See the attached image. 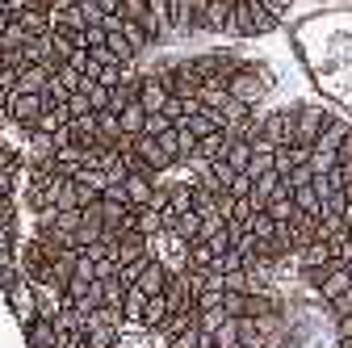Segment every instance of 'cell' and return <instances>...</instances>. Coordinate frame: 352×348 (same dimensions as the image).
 I'll list each match as a JSON object with an SVG mask.
<instances>
[{"label": "cell", "mask_w": 352, "mask_h": 348, "mask_svg": "<svg viewBox=\"0 0 352 348\" xmlns=\"http://www.w3.org/2000/svg\"><path fill=\"white\" fill-rule=\"evenodd\" d=\"M277 25H281L277 9H269L264 0H235V9H231V34L256 38V34H273Z\"/></svg>", "instance_id": "6da1fadb"}, {"label": "cell", "mask_w": 352, "mask_h": 348, "mask_svg": "<svg viewBox=\"0 0 352 348\" xmlns=\"http://www.w3.org/2000/svg\"><path fill=\"white\" fill-rule=\"evenodd\" d=\"M227 89H231V97H235V101H243V105H252V109H256V105L264 101V93L273 89V76L264 72L260 63H243V59H239V67H235V72H231V80H227Z\"/></svg>", "instance_id": "7a4b0ae2"}, {"label": "cell", "mask_w": 352, "mask_h": 348, "mask_svg": "<svg viewBox=\"0 0 352 348\" xmlns=\"http://www.w3.org/2000/svg\"><path fill=\"white\" fill-rule=\"evenodd\" d=\"M185 67H189V76L193 80H201V84H210V80H231V72L239 67V59L235 55H227V51H206V55H193V59H185Z\"/></svg>", "instance_id": "3957f363"}, {"label": "cell", "mask_w": 352, "mask_h": 348, "mask_svg": "<svg viewBox=\"0 0 352 348\" xmlns=\"http://www.w3.org/2000/svg\"><path fill=\"white\" fill-rule=\"evenodd\" d=\"M294 113H298V143H306V147H315L336 122V113L327 105H298Z\"/></svg>", "instance_id": "277c9868"}, {"label": "cell", "mask_w": 352, "mask_h": 348, "mask_svg": "<svg viewBox=\"0 0 352 348\" xmlns=\"http://www.w3.org/2000/svg\"><path fill=\"white\" fill-rule=\"evenodd\" d=\"M42 109H47V93H13L5 101V113H9V126L17 130H34Z\"/></svg>", "instance_id": "5b68a950"}, {"label": "cell", "mask_w": 352, "mask_h": 348, "mask_svg": "<svg viewBox=\"0 0 352 348\" xmlns=\"http://www.w3.org/2000/svg\"><path fill=\"white\" fill-rule=\"evenodd\" d=\"M260 139L273 143V147H285L298 139V113L294 109H273V113H260Z\"/></svg>", "instance_id": "8992f818"}, {"label": "cell", "mask_w": 352, "mask_h": 348, "mask_svg": "<svg viewBox=\"0 0 352 348\" xmlns=\"http://www.w3.org/2000/svg\"><path fill=\"white\" fill-rule=\"evenodd\" d=\"M9 311L17 315V323H21V331L38 319V294H34V281L30 277H21L13 290H9Z\"/></svg>", "instance_id": "52a82bcc"}, {"label": "cell", "mask_w": 352, "mask_h": 348, "mask_svg": "<svg viewBox=\"0 0 352 348\" xmlns=\"http://www.w3.org/2000/svg\"><path fill=\"white\" fill-rule=\"evenodd\" d=\"M348 290H352V269H348V265H327V269L315 277V294H319L323 307H327L331 298L348 294Z\"/></svg>", "instance_id": "ba28073f"}, {"label": "cell", "mask_w": 352, "mask_h": 348, "mask_svg": "<svg viewBox=\"0 0 352 348\" xmlns=\"http://www.w3.org/2000/svg\"><path fill=\"white\" fill-rule=\"evenodd\" d=\"M172 101V89L160 80V72L151 67V72H143V89H139V105L147 109V113H164V105Z\"/></svg>", "instance_id": "9c48e42d"}, {"label": "cell", "mask_w": 352, "mask_h": 348, "mask_svg": "<svg viewBox=\"0 0 352 348\" xmlns=\"http://www.w3.org/2000/svg\"><path fill=\"white\" fill-rule=\"evenodd\" d=\"M113 256L122 260V265H130V260L155 256V243H151V235H143V231H126V235H118V243H113Z\"/></svg>", "instance_id": "30bf717a"}, {"label": "cell", "mask_w": 352, "mask_h": 348, "mask_svg": "<svg viewBox=\"0 0 352 348\" xmlns=\"http://www.w3.org/2000/svg\"><path fill=\"white\" fill-rule=\"evenodd\" d=\"M17 25L30 34V38H47L55 30V9L38 5V9H17Z\"/></svg>", "instance_id": "8fae6325"}, {"label": "cell", "mask_w": 352, "mask_h": 348, "mask_svg": "<svg viewBox=\"0 0 352 348\" xmlns=\"http://www.w3.org/2000/svg\"><path fill=\"white\" fill-rule=\"evenodd\" d=\"M25 344H30V348H63L59 323H55V319H47V315H38V319L25 327Z\"/></svg>", "instance_id": "7c38bea8"}, {"label": "cell", "mask_w": 352, "mask_h": 348, "mask_svg": "<svg viewBox=\"0 0 352 348\" xmlns=\"http://www.w3.org/2000/svg\"><path fill=\"white\" fill-rule=\"evenodd\" d=\"M122 197L130 206H151L155 202V177H143V172H130L122 181Z\"/></svg>", "instance_id": "4fadbf2b"}, {"label": "cell", "mask_w": 352, "mask_h": 348, "mask_svg": "<svg viewBox=\"0 0 352 348\" xmlns=\"http://www.w3.org/2000/svg\"><path fill=\"white\" fill-rule=\"evenodd\" d=\"M311 155H315V147H306V143H285V147H277V172L281 177H289L294 168H306L311 164Z\"/></svg>", "instance_id": "5bb4252c"}, {"label": "cell", "mask_w": 352, "mask_h": 348, "mask_svg": "<svg viewBox=\"0 0 352 348\" xmlns=\"http://www.w3.org/2000/svg\"><path fill=\"white\" fill-rule=\"evenodd\" d=\"M168 281H172V269L164 265L160 256H151V265H147V273L139 277V290H143L147 298H155V294H164V290H168Z\"/></svg>", "instance_id": "9a60e30c"}, {"label": "cell", "mask_w": 352, "mask_h": 348, "mask_svg": "<svg viewBox=\"0 0 352 348\" xmlns=\"http://www.w3.org/2000/svg\"><path fill=\"white\" fill-rule=\"evenodd\" d=\"M47 84H51V67L30 63L25 72H17V80H13V93H47Z\"/></svg>", "instance_id": "2e32d148"}, {"label": "cell", "mask_w": 352, "mask_h": 348, "mask_svg": "<svg viewBox=\"0 0 352 348\" xmlns=\"http://www.w3.org/2000/svg\"><path fill=\"white\" fill-rule=\"evenodd\" d=\"M72 122V109H67V101H47V109H42V118H38V135H55V130H63Z\"/></svg>", "instance_id": "e0dca14e"}, {"label": "cell", "mask_w": 352, "mask_h": 348, "mask_svg": "<svg viewBox=\"0 0 352 348\" xmlns=\"http://www.w3.org/2000/svg\"><path fill=\"white\" fill-rule=\"evenodd\" d=\"M176 307L168 302V294H155V298H147V315H143V323L139 327H147V331H160L164 323H168V315H172Z\"/></svg>", "instance_id": "ac0fdd59"}, {"label": "cell", "mask_w": 352, "mask_h": 348, "mask_svg": "<svg viewBox=\"0 0 352 348\" xmlns=\"http://www.w3.org/2000/svg\"><path fill=\"white\" fill-rule=\"evenodd\" d=\"M47 168H55L59 177H76V172L84 168V147H59Z\"/></svg>", "instance_id": "d6986e66"}, {"label": "cell", "mask_w": 352, "mask_h": 348, "mask_svg": "<svg viewBox=\"0 0 352 348\" xmlns=\"http://www.w3.org/2000/svg\"><path fill=\"white\" fill-rule=\"evenodd\" d=\"M118 118H122V135H126V139H143V135H147V109H143L139 101L126 105Z\"/></svg>", "instance_id": "ffe728a7"}, {"label": "cell", "mask_w": 352, "mask_h": 348, "mask_svg": "<svg viewBox=\"0 0 352 348\" xmlns=\"http://www.w3.org/2000/svg\"><path fill=\"white\" fill-rule=\"evenodd\" d=\"M189 269H197V273H218V252H214L206 239H193V243H189Z\"/></svg>", "instance_id": "44dd1931"}, {"label": "cell", "mask_w": 352, "mask_h": 348, "mask_svg": "<svg viewBox=\"0 0 352 348\" xmlns=\"http://www.w3.org/2000/svg\"><path fill=\"white\" fill-rule=\"evenodd\" d=\"M264 210H269L277 223H294L298 214H302V210H298V202H294V193H289V185H281V193H277L269 206H264Z\"/></svg>", "instance_id": "7402d4cb"}, {"label": "cell", "mask_w": 352, "mask_h": 348, "mask_svg": "<svg viewBox=\"0 0 352 348\" xmlns=\"http://www.w3.org/2000/svg\"><path fill=\"white\" fill-rule=\"evenodd\" d=\"M97 130H101V143H105V147H122V143H126V135H122V118H118L113 109L97 113Z\"/></svg>", "instance_id": "603a6c76"}, {"label": "cell", "mask_w": 352, "mask_h": 348, "mask_svg": "<svg viewBox=\"0 0 352 348\" xmlns=\"http://www.w3.org/2000/svg\"><path fill=\"white\" fill-rule=\"evenodd\" d=\"M227 147H231V135L227 130H214L197 143V160H227Z\"/></svg>", "instance_id": "cb8c5ba5"}, {"label": "cell", "mask_w": 352, "mask_h": 348, "mask_svg": "<svg viewBox=\"0 0 352 348\" xmlns=\"http://www.w3.org/2000/svg\"><path fill=\"white\" fill-rule=\"evenodd\" d=\"M51 38L59 42V47H67V51H80V47H88V42H84V25L59 21V17H55V30H51Z\"/></svg>", "instance_id": "d4e9b609"}, {"label": "cell", "mask_w": 352, "mask_h": 348, "mask_svg": "<svg viewBox=\"0 0 352 348\" xmlns=\"http://www.w3.org/2000/svg\"><path fill=\"white\" fill-rule=\"evenodd\" d=\"M248 227H252V235H256V243H273V239H277V227H281V223L273 219V214H269V210H256Z\"/></svg>", "instance_id": "484cf974"}, {"label": "cell", "mask_w": 352, "mask_h": 348, "mask_svg": "<svg viewBox=\"0 0 352 348\" xmlns=\"http://www.w3.org/2000/svg\"><path fill=\"white\" fill-rule=\"evenodd\" d=\"M122 315H126V323H143V315H147V294H143L139 285H130V290H126Z\"/></svg>", "instance_id": "4316f807"}, {"label": "cell", "mask_w": 352, "mask_h": 348, "mask_svg": "<svg viewBox=\"0 0 352 348\" xmlns=\"http://www.w3.org/2000/svg\"><path fill=\"white\" fill-rule=\"evenodd\" d=\"M289 193H294V202H298L302 214H311V219H319V214H323V197H319L315 181H311V185H302V189H289Z\"/></svg>", "instance_id": "83f0119b"}, {"label": "cell", "mask_w": 352, "mask_h": 348, "mask_svg": "<svg viewBox=\"0 0 352 348\" xmlns=\"http://www.w3.org/2000/svg\"><path fill=\"white\" fill-rule=\"evenodd\" d=\"M340 235H348V219H336V214H323V219H315V239L331 243V239H340Z\"/></svg>", "instance_id": "f1b7e54d"}, {"label": "cell", "mask_w": 352, "mask_h": 348, "mask_svg": "<svg viewBox=\"0 0 352 348\" xmlns=\"http://www.w3.org/2000/svg\"><path fill=\"white\" fill-rule=\"evenodd\" d=\"M252 151H256V143H252V139H231V147H227V164H231L235 172H248Z\"/></svg>", "instance_id": "f546056e"}, {"label": "cell", "mask_w": 352, "mask_h": 348, "mask_svg": "<svg viewBox=\"0 0 352 348\" xmlns=\"http://www.w3.org/2000/svg\"><path fill=\"white\" fill-rule=\"evenodd\" d=\"M311 168H315V177H331V172L340 168V151H323V147H315Z\"/></svg>", "instance_id": "4dcf8cb0"}, {"label": "cell", "mask_w": 352, "mask_h": 348, "mask_svg": "<svg viewBox=\"0 0 352 348\" xmlns=\"http://www.w3.org/2000/svg\"><path fill=\"white\" fill-rule=\"evenodd\" d=\"M55 227L76 239V231L84 227V210H55Z\"/></svg>", "instance_id": "1f68e13d"}, {"label": "cell", "mask_w": 352, "mask_h": 348, "mask_svg": "<svg viewBox=\"0 0 352 348\" xmlns=\"http://www.w3.org/2000/svg\"><path fill=\"white\" fill-rule=\"evenodd\" d=\"M248 265H252V256L239 252V248H231V252L218 256V273H239V269H248Z\"/></svg>", "instance_id": "d6a6232c"}, {"label": "cell", "mask_w": 352, "mask_h": 348, "mask_svg": "<svg viewBox=\"0 0 352 348\" xmlns=\"http://www.w3.org/2000/svg\"><path fill=\"white\" fill-rule=\"evenodd\" d=\"M323 214H336V219H344L348 214V189H331L327 197H323ZM319 214V219H323Z\"/></svg>", "instance_id": "836d02e7"}, {"label": "cell", "mask_w": 352, "mask_h": 348, "mask_svg": "<svg viewBox=\"0 0 352 348\" xmlns=\"http://www.w3.org/2000/svg\"><path fill=\"white\" fill-rule=\"evenodd\" d=\"M147 265H151V256H143V260H130V265H122L118 281H126V285H139V277L147 273Z\"/></svg>", "instance_id": "e575fe53"}, {"label": "cell", "mask_w": 352, "mask_h": 348, "mask_svg": "<svg viewBox=\"0 0 352 348\" xmlns=\"http://www.w3.org/2000/svg\"><path fill=\"white\" fill-rule=\"evenodd\" d=\"M223 285H227V290H235V294H252V290H256L248 269H239V273H223Z\"/></svg>", "instance_id": "d590c367"}, {"label": "cell", "mask_w": 352, "mask_h": 348, "mask_svg": "<svg viewBox=\"0 0 352 348\" xmlns=\"http://www.w3.org/2000/svg\"><path fill=\"white\" fill-rule=\"evenodd\" d=\"M223 311H227V315H235V319H243V315H248V294H235V290H227V298H223Z\"/></svg>", "instance_id": "8d00e7d4"}, {"label": "cell", "mask_w": 352, "mask_h": 348, "mask_svg": "<svg viewBox=\"0 0 352 348\" xmlns=\"http://www.w3.org/2000/svg\"><path fill=\"white\" fill-rule=\"evenodd\" d=\"M172 126H176V118H168V113H147V135H151V139L168 135Z\"/></svg>", "instance_id": "74e56055"}, {"label": "cell", "mask_w": 352, "mask_h": 348, "mask_svg": "<svg viewBox=\"0 0 352 348\" xmlns=\"http://www.w3.org/2000/svg\"><path fill=\"white\" fill-rule=\"evenodd\" d=\"M331 260H336V265H352V235L331 239Z\"/></svg>", "instance_id": "f35d334b"}, {"label": "cell", "mask_w": 352, "mask_h": 348, "mask_svg": "<svg viewBox=\"0 0 352 348\" xmlns=\"http://www.w3.org/2000/svg\"><path fill=\"white\" fill-rule=\"evenodd\" d=\"M327 315H331V323H336V319H344V315H352V290L327 302Z\"/></svg>", "instance_id": "ab89813d"}, {"label": "cell", "mask_w": 352, "mask_h": 348, "mask_svg": "<svg viewBox=\"0 0 352 348\" xmlns=\"http://www.w3.org/2000/svg\"><path fill=\"white\" fill-rule=\"evenodd\" d=\"M67 109H72V118H84V113H97V109H93V101H88V93H84V89L67 97Z\"/></svg>", "instance_id": "60d3db41"}, {"label": "cell", "mask_w": 352, "mask_h": 348, "mask_svg": "<svg viewBox=\"0 0 352 348\" xmlns=\"http://www.w3.org/2000/svg\"><path fill=\"white\" fill-rule=\"evenodd\" d=\"M252 189H256V181L248 177V172H239V177L227 185V193H231V197H252Z\"/></svg>", "instance_id": "b9f144b4"}, {"label": "cell", "mask_w": 352, "mask_h": 348, "mask_svg": "<svg viewBox=\"0 0 352 348\" xmlns=\"http://www.w3.org/2000/svg\"><path fill=\"white\" fill-rule=\"evenodd\" d=\"M311 181H315V168H311V164H306V168H294L289 177H285L289 189H302V185H311Z\"/></svg>", "instance_id": "7bdbcfd3"}, {"label": "cell", "mask_w": 352, "mask_h": 348, "mask_svg": "<svg viewBox=\"0 0 352 348\" xmlns=\"http://www.w3.org/2000/svg\"><path fill=\"white\" fill-rule=\"evenodd\" d=\"M206 109V101L193 93V97H181V118H193V113H201Z\"/></svg>", "instance_id": "ee69618b"}, {"label": "cell", "mask_w": 352, "mask_h": 348, "mask_svg": "<svg viewBox=\"0 0 352 348\" xmlns=\"http://www.w3.org/2000/svg\"><path fill=\"white\" fill-rule=\"evenodd\" d=\"M122 9H126V17H147V0H122Z\"/></svg>", "instance_id": "f6af8a7d"}, {"label": "cell", "mask_w": 352, "mask_h": 348, "mask_svg": "<svg viewBox=\"0 0 352 348\" xmlns=\"http://www.w3.org/2000/svg\"><path fill=\"white\" fill-rule=\"evenodd\" d=\"M13 21H17V13H13L9 5H0V42H5V34L13 30Z\"/></svg>", "instance_id": "bcb514c9"}, {"label": "cell", "mask_w": 352, "mask_h": 348, "mask_svg": "<svg viewBox=\"0 0 352 348\" xmlns=\"http://www.w3.org/2000/svg\"><path fill=\"white\" fill-rule=\"evenodd\" d=\"M348 160H352V126H348V135L340 143V164H348Z\"/></svg>", "instance_id": "7dc6e473"}, {"label": "cell", "mask_w": 352, "mask_h": 348, "mask_svg": "<svg viewBox=\"0 0 352 348\" xmlns=\"http://www.w3.org/2000/svg\"><path fill=\"white\" fill-rule=\"evenodd\" d=\"M344 336H352V315L336 319V340H344Z\"/></svg>", "instance_id": "c3c4849f"}, {"label": "cell", "mask_w": 352, "mask_h": 348, "mask_svg": "<svg viewBox=\"0 0 352 348\" xmlns=\"http://www.w3.org/2000/svg\"><path fill=\"white\" fill-rule=\"evenodd\" d=\"M164 113H168V118H176V122H181V97H172V101L164 105Z\"/></svg>", "instance_id": "681fc988"}, {"label": "cell", "mask_w": 352, "mask_h": 348, "mask_svg": "<svg viewBox=\"0 0 352 348\" xmlns=\"http://www.w3.org/2000/svg\"><path fill=\"white\" fill-rule=\"evenodd\" d=\"M97 5H101L105 13H126V9H122V0H97Z\"/></svg>", "instance_id": "f907efd6"}, {"label": "cell", "mask_w": 352, "mask_h": 348, "mask_svg": "<svg viewBox=\"0 0 352 348\" xmlns=\"http://www.w3.org/2000/svg\"><path fill=\"white\" fill-rule=\"evenodd\" d=\"M336 348H352V336H344V340H336Z\"/></svg>", "instance_id": "816d5d0a"}]
</instances>
